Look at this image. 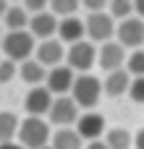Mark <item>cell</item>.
Here are the masks:
<instances>
[{"label":"cell","mask_w":144,"mask_h":149,"mask_svg":"<svg viewBox=\"0 0 144 149\" xmlns=\"http://www.w3.org/2000/svg\"><path fill=\"white\" fill-rule=\"evenodd\" d=\"M81 0H50V10L55 16H73L79 10Z\"/></svg>","instance_id":"44dd1931"},{"label":"cell","mask_w":144,"mask_h":149,"mask_svg":"<svg viewBox=\"0 0 144 149\" xmlns=\"http://www.w3.org/2000/svg\"><path fill=\"white\" fill-rule=\"evenodd\" d=\"M105 141H108L110 149H129L134 144V136H131L126 128H110V131L105 134Z\"/></svg>","instance_id":"ffe728a7"},{"label":"cell","mask_w":144,"mask_h":149,"mask_svg":"<svg viewBox=\"0 0 144 149\" xmlns=\"http://www.w3.org/2000/svg\"><path fill=\"white\" fill-rule=\"evenodd\" d=\"M81 139H84V136H81L76 128L63 126V128H58V131L52 134L50 144H52V149H81Z\"/></svg>","instance_id":"e0dca14e"},{"label":"cell","mask_w":144,"mask_h":149,"mask_svg":"<svg viewBox=\"0 0 144 149\" xmlns=\"http://www.w3.org/2000/svg\"><path fill=\"white\" fill-rule=\"evenodd\" d=\"M10 3H18V0H10Z\"/></svg>","instance_id":"e575fe53"},{"label":"cell","mask_w":144,"mask_h":149,"mask_svg":"<svg viewBox=\"0 0 144 149\" xmlns=\"http://www.w3.org/2000/svg\"><path fill=\"white\" fill-rule=\"evenodd\" d=\"M58 16L52 10H39V13H31V21H29V31L37 37V39H50L52 34H58Z\"/></svg>","instance_id":"7c38bea8"},{"label":"cell","mask_w":144,"mask_h":149,"mask_svg":"<svg viewBox=\"0 0 144 149\" xmlns=\"http://www.w3.org/2000/svg\"><path fill=\"white\" fill-rule=\"evenodd\" d=\"M52 102H55V94H52L47 86H39V84H37V86H31V89H29L24 107H26V113H29V115H50Z\"/></svg>","instance_id":"30bf717a"},{"label":"cell","mask_w":144,"mask_h":149,"mask_svg":"<svg viewBox=\"0 0 144 149\" xmlns=\"http://www.w3.org/2000/svg\"><path fill=\"white\" fill-rule=\"evenodd\" d=\"M42 149H52V144H47V147H42Z\"/></svg>","instance_id":"836d02e7"},{"label":"cell","mask_w":144,"mask_h":149,"mask_svg":"<svg viewBox=\"0 0 144 149\" xmlns=\"http://www.w3.org/2000/svg\"><path fill=\"white\" fill-rule=\"evenodd\" d=\"M47 65L45 63H39L37 58H26V60H21V65H18V76H21V81H26L29 86H37V84H42L45 79H47Z\"/></svg>","instance_id":"2e32d148"},{"label":"cell","mask_w":144,"mask_h":149,"mask_svg":"<svg viewBox=\"0 0 144 149\" xmlns=\"http://www.w3.org/2000/svg\"><path fill=\"white\" fill-rule=\"evenodd\" d=\"M52 134H50V123L42 120V115H29L26 120H21L18 126V141L26 149H42L50 144Z\"/></svg>","instance_id":"7a4b0ae2"},{"label":"cell","mask_w":144,"mask_h":149,"mask_svg":"<svg viewBox=\"0 0 144 149\" xmlns=\"http://www.w3.org/2000/svg\"><path fill=\"white\" fill-rule=\"evenodd\" d=\"M66 42L63 39H39V45H37V50H34V58L39 60V63H45L47 68H52V65H60V60L66 58V47H63Z\"/></svg>","instance_id":"8fae6325"},{"label":"cell","mask_w":144,"mask_h":149,"mask_svg":"<svg viewBox=\"0 0 144 149\" xmlns=\"http://www.w3.org/2000/svg\"><path fill=\"white\" fill-rule=\"evenodd\" d=\"M134 13L136 16H144V0H134Z\"/></svg>","instance_id":"4dcf8cb0"},{"label":"cell","mask_w":144,"mask_h":149,"mask_svg":"<svg viewBox=\"0 0 144 149\" xmlns=\"http://www.w3.org/2000/svg\"><path fill=\"white\" fill-rule=\"evenodd\" d=\"M110 13L121 21L134 13V0H110Z\"/></svg>","instance_id":"7402d4cb"},{"label":"cell","mask_w":144,"mask_h":149,"mask_svg":"<svg viewBox=\"0 0 144 149\" xmlns=\"http://www.w3.org/2000/svg\"><path fill=\"white\" fill-rule=\"evenodd\" d=\"M134 147H136V149H144V128L136 131V136H134Z\"/></svg>","instance_id":"f1b7e54d"},{"label":"cell","mask_w":144,"mask_h":149,"mask_svg":"<svg viewBox=\"0 0 144 149\" xmlns=\"http://www.w3.org/2000/svg\"><path fill=\"white\" fill-rule=\"evenodd\" d=\"M76 131H79L87 141H94V139H100L102 131H105V118H102L100 113L89 110V113L79 115V120H76Z\"/></svg>","instance_id":"5bb4252c"},{"label":"cell","mask_w":144,"mask_h":149,"mask_svg":"<svg viewBox=\"0 0 144 149\" xmlns=\"http://www.w3.org/2000/svg\"><path fill=\"white\" fill-rule=\"evenodd\" d=\"M84 149H110V147H108V141H100V139H94V141H89Z\"/></svg>","instance_id":"83f0119b"},{"label":"cell","mask_w":144,"mask_h":149,"mask_svg":"<svg viewBox=\"0 0 144 149\" xmlns=\"http://www.w3.org/2000/svg\"><path fill=\"white\" fill-rule=\"evenodd\" d=\"M18 118L8 110H0V141H13V136L18 134Z\"/></svg>","instance_id":"d6986e66"},{"label":"cell","mask_w":144,"mask_h":149,"mask_svg":"<svg viewBox=\"0 0 144 149\" xmlns=\"http://www.w3.org/2000/svg\"><path fill=\"white\" fill-rule=\"evenodd\" d=\"M87 37L92 39V42H108L113 34H115V16L113 13H105V10H89V16H87Z\"/></svg>","instance_id":"5b68a950"},{"label":"cell","mask_w":144,"mask_h":149,"mask_svg":"<svg viewBox=\"0 0 144 149\" xmlns=\"http://www.w3.org/2000/svg\"><path fill=\"white\" fill-rule=\"evenodd\" d=\"M131 81H134V76H131L129 68H115V71H110V73L105 76L102 89H105V94H110V97H121V94H129Z\"/></svg>","instance_id":"4fadbf2b"},{"label":"cell","mask_w":144,"mask_h":149,"mask_svg":"<svg viewBox=\"0 0 144 149\" xmlns=\"http://www.w3.org/2000/svg\"><path fill=\"white\" fill-rule=\"evenodd\" d=\"M0 149H26L21 141L16 144V141H0Z\"/></svg>","instance_id":"f546056e"},{"label":"cell","mask_w":144,"mask_h":149,"mask_svg":"<svg viewBox=\"0 0 144 149\" xmlns=\"http://www.w3.org/2000/svg\"><path fill=\"white\" fill-rule=\"evenodd\" d=\"M126 68L131 71V76H144V50H134L126 60Z\"/></svg>","instance_id":"603a6c76"},{"label":"cell","mask_w":144,"mask_h":149,"mask_svg":"<svg viewBox=\"0 0 144 149\" xmlns=\"http://www.w3.org/2000/svg\"><path fill=\"white\" fill-rule=\"evenodd\" d=\"M129 97H131L134 102L144 105V76H134V81H131V89H129Z\"/></svg>","instance_id":"d4e9b609"},{"label":"cell","mask_w":144,"mask_h":149,"mask_svg":"<svg viewBox=\"0 0 144 149\" xmlns=\"http://www.w3.org/2000/svg\"><path fill=\"white\" fill-rule=\"evenodd\" d=\"M58 37L66 42V45H73V42H81L87 37V24L76 16H63L60 24H58Z\"/></svg>","instance_id":"9a60e30c"},{"label":"cell","mask_w":144,"mask_h":149,"mask_svg":"<svg viewBox=\"0 0 144 149\" xmlns=\"http://www.w3.org/2000/svg\"><path fill=\"white\" fill-rule=\"evenodd\" d=\"M123 60H129V55H126V47L115 39V42H102L100 45V52H97V63H100V68L105 71V73H110V71H115V68H123Z\"/></svg>","instance_id":"9c48e42d"},{"label":"cell","mask_w":144,"mask_h":149,"mask_svg":"<svg viewBox=\"0 0 144 149\" xmlns=\"http://www.w3.org/2000/svg\"><path fill=\"white\" fill-rule=\"evenodd\" d=\"M3 21H5V26L8 29H29V21H31V16H29V10L24 8V5H10L8 8V13L3 16Z\"/></svg>","instance_id":"ac0fdd59"},{"label":"cell","mask_w":144,"mask_h":149,"mask_svg":"<svg viewBox=\"0 0 144 149\" xmlns=\"http://www.w3.org/2000/svg\"><path fill=\"white\" fill-rule=\"evenodd\" d=\"M8 8H10V0H0V18L8 13Z\"/></svg>","instance_id":"1f68e13d"},{"label":"cell","mask_w":144,"mask_h":149,"mask_svg":"<svg viewBox=\"0 0 144 149\" xmlns=\"http://www.w3.org/2000/svg\"><path fill=\"white\" fill-rule=\"evenodd\" d=\"M115 37L118 42L126 47V50H139L144 45V21L136 16H129V18H121L118 29H115Z\"/></svg>","instance_id":"52a82bcc"},{"label":"cell","mask_w":144,"mask_h":149,"mask_svg":"<svg viewBox=\"0 0 144 149\" xmlns=\"http://www.w3.org/2000/svg\"><path fill=\"white\" fill-rule=\"evenodd\" d=\"M16 71H18L16 60H10V58H3V60H0V84H8V81L16 76Z\"/></svg>","instance_id":"cb8c5ba5"},{"label":"cell","mask_w":144,"mask_h":149,"mask_svg":"<svg viewBox=\"0 0 144 149\" xmlns=\"http://www.w3.org/2000/svg\"><path fill=\"white\" fill-rule=\"evenodd\" d=\"M84 3V8H89V10H102L105 5H110V0H81Z\"/></svg>","instance_id":"4316f807"},{"label":"cell","mask_w":144,"mask_h":149,"mask_svg":"<svg viewBox=\"0 0 144 149\" xmlns=\"http://www.w3.org/2000/svg\"><path fill=\"white\" fill-rule=\"evenodd\" d=\"M3 37H5V34H3V29H0V42H3Z\"/></svg>","instance_id":"d6a6232c"},{"label":"cell","mask_w":144,"mask_h":149,"mask_svg":"<svg viewBox=\"0 0 144 149\" xmlns=\"http://www.w3.org/2000/svg\"><path fill=\"white\" fill-rule=\"evenodd\" d=\"M34 34L29 31V29H8V34L3 37V52H5V58H10V60H16V63H21V60H26V58H31L34 55V50H37V45H34Z\"/></svg>","instance_id":"6da1fadb"},{"label":"cell","mask_w":144,"mask_h":149,"mask_svg":"<svg viewBox=\"0 0 144 149\" xmlns=\"http://www.w3.org/2000/svg\"><path fill=\"white\" fill-rule=\"evenodd\" d=\"M105 89H102V84H100V79L97 76H92V73H79L76 76V84H73V89H71V97L84 107V110H92L97 102H100V94H102Z\"/></svg>","instance_id":"3957f363"},{"label":"cell","mask_w":144,"mask_h":149,"mask_svg":"<svg viewBox=\"0 0 144 149\" xmlns=\"http://www.w3.org/2000/svg\"><path fill=\"white\" fill-rule=\"evenodd\" d=\"M79 102L71 97V94H60V97H55V102H52V107H50V120L58 126V128H63V126H76V120H79Z\"/></svg>","instance_id":"8992f818"},{"label":"cell","mask_w":144,"mask_h":149,"mask_svg":"<svg viewBox=\"0 0 144 149\" xmlns=\"http://www.w3.org/2000/svg\"><path fill=\"white\" fill-rule=\"evenodd\" d=\"M73 84H76V71H73L71 65H52V68L47 71L45 86H47L55 97H60V94H71Z\"/></svg>","instance_id":"ba28073f"},{"label":"cell","mask_w":144,"mask_h":149,"mask_svg":"<svg viewBox=\"0 0 144 149\" xmlns=\"http://www.w3.org/2000/svg\"><path fill=\"white\" fill-rule=\"evenodd\" d=\"M97 47H94V42L92 39H81V42H73L71 47H68V52H66V60H68V65L76 71V73H89V68L97 63Z\"/></svg>","instance_id":"277c9868"},{"label":"cell","mask_w":144,"mask_h":149,"mask_svg":"<svg viewBox=\"0 0 144 149\" xmlns=\"http://www.w3.org/2000/svg\"><path fill=\"white\" fill-rule=\"evenodd\" d=\"M50 0H24V8L29 13H39V10H47Z\"/></svg>","instance_id":"484cf974"}]
</instances>
